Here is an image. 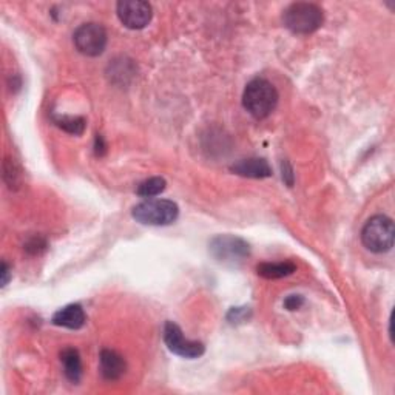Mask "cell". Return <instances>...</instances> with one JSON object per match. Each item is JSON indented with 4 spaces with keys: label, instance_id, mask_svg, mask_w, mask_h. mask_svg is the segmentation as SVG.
<instances>
[{
    "label": "cell",
    "instance_id": "1",
    "mask_svg": "<svg viewBox=\"0 0 395 395\" xmlns=\"http://www.w3.org/2000/svg\"><path fill=\"white\" fill-rule=\"evenodd\" d=\"M278 92L269 80L257 78L245 85L243 105L255 119H265L276 109Z\"/></svg>",
    "mask_w": 395,
    "mask_h": 395
},
{
    "label": "cell",
    "instance_id": "2",
    "mask_svg": "<svg viewBox=\"0 0 395 395\" xmlns=\"http://www.w3.org/2000/svg\"><path fill=\"white\" fill-rule=\"evenodd\" d=\"M323 20L324 16L321 8L309 2L292 4L283 14L284 27L295 35H310L323 25Z\"/></svg>",
    "mask_w": 395,
    "mask_h": 395
},
{
    "label": "cell",
    "instance_id": "3",
    "mask_svg": "<svg viewBox=\"0 0 395 395\" xmlns=\"http://www.w3.org/2000/svg\"><path fill=\"white\" fill-rule=\"evenodd\" d=\"M395 229L394 221L386 215H375L361 230V241L367 250L374 253L389 252L394 247Z\"/></svg>",
    "mask_w": 395,
    "mask_h": 395
},
{
    "label": "cell",
    "instance_id": "4",
    "mask_svg": "<svg viewBox=\"0 0 395 395\" xmlns=\"http://www.w3.org/2000/svg\"><path fill=\"white\" fill-rule=\"evenodd\" d=\"M131 217L145 226H169L179 217V207L170 200H148L131 210Z\"/></svg>",
    "mask_w": 395,
    "mask_h": 395
},
{
    "label": "cell",
    "instance_id": "5",
    "mask_svg": "<svg viewBox=\"0 0 395 395\" xmlns=\"http://www.w3.org/2000/svg\"><path fill=\"white\" fill-rule=\"evenodd\" d=\"M209 252L221 265L238 266L250 257V245L235 235H218L209 244Z\"/></svg>",
    "mask_w": 395,
    "mask_h": 395
},
{
    "label": "cell",
    "instance_id": "6",
    "mask_svg": "<svg viewBox=\"0 0 395 395\" xmlns=\"http://www.w3.org/2000/svg\"><path fill=\"white\" fill-rule=\"evenodd\" d=\"M73 42L82 54L90 57L101 56L107 47V31L99 23H84L74 31Z\"/></svg>",
    "mask_w": 395,
    "mask_h": 395
},
{
    "label": "cell",
    "instance_id": "7",
    "mask_svg": "<svg viewBox=\"0 0 395 395\" xmlns=\"http://www.w3.org/2000/svg\"><path fill=\"white\" fill-rule=\"evenodd\" d=\"M162 335H164V343H166L169 351L178 357L195 360V358H200L205 352V348L201 341L187 340L183 331H181V327L175 323H171V321H167L166 326H164Z\"/></svg>",
    "mask_w": 395,
    "mask_h": 395
},
{
    "label": "cell",
    "instance_id": "8",
    "mask_svg": "<svg viewBox=\"0 0 395 395\" xmlns=\"http://www.w3.org/2000/svg\"><path fill=\"white\" fill-rule=\"evenodd\" d=\"M118 18L123 27L130 30H142L153 18L152 5L144 0H123L118 4Z\"/></svg>",
    "mask_w": 395,
    "mask_h": 395
},
{
    "label": "cell",
    "instance_id": "9",
    "mask_svg": "<svg viewBox=\"0 0 395 395\" xmlns=\"http://www.w3.org/2000/svg\"><path fill=\"white\" fill-rule=\"evenodd\" d=\"M233 173L244 178H253V179H265L272 176V169L269 162L262 158H247L235 162L230 167Z\"/></svg>",
    "mask_w": 395,
    "mask_h": 395
},
{
    "label": "cell",
    "instance_id": "10",
    "mask_svg": "<svg viewBox=\"0 0 395 395\" xmlns=\"http://www.w3.org/2000/svg\"><path fill=\"white\" fill-rule=\"evenodd\" d=\"M99 360H101V374L105 380H119V378L126 374L127 363L116 351L104 349Z\"/></svg>",
    "mask_w": 395,
    "mask_h": 395
},
{
    "label": "cell",
    "instance_id": "11",
    "mask_svg": "<svg viewBox=\"0 0 395 395\" xmlns=\"http://www.w3.org/2000/svg\"><path fill=\"white\" fill-rule=\"evenodd\" d=\"M51 321L56 326L67 327L71 329V331H78V329H80L85 324L87 317L84 309H82V306H79V304H68V306L57 310L53 315Z\"/></svg>",
    "mask_w": 395,
    "mask_h": 395
},
{
    "label": "cell",
    "instance_id": "12",
    "mask_svg": "<svg viewBox=\"0 0 395 395\" xmlns=\"http://www.w3.org/2000/svg\"><path fill=\"white\" fill-rule=\"evenodd\" d=\"M61 361L63 365L65 377H67L71 383H79L82 378V360L79 352L73 348L63 349L61 353Z\"/></svg>",
    "mask_w": 395,
    "mask_h": 395
},
{
    "label": "cell",
    "instance_id": "13",
    "mask_svg": "<svg viewBox=\"0 0 395 395\" xmlns=\"http://www.w3.org/2000/svg\"><path fill=\"white\" fill-rule=\"evenodd\" d=\"M293 272H296V266L292 261L261 262L257 267V274L266 279H279L292 275Z\"/></svg>",
    "mask_w": 395,
    "mask_h": 395
},
{
    "label": "cell",
    "instance_id": "14",
    "mask_svg": "<svg viewBox=\"0 0 395 395\" xmlns=\"http://www.w3.org/2000/svg\"><path fill=\"white\" fill-rule=\"evenodd\" d=\"M167 183L164 178L154 176V178H148L145 181H142L141 184L138 186L136 193L142 198H153L161 195L164 190H166Z\"/></svg>",
    "mask_w": 395,
    "mask_h": 395
},
{
    "label": "cell",
    "instance_id": "15",
    "mask_svg": "<svg viewBox=\"0 0 395 395\" xmlns=\"http://www.w3.org/2000/svg\"><path fill=\"white\" fill-rule=\"evenodd\" d=\"M54 122L57 127H61L63 131L74 136L84 133L87 126V121L80 116H56Z\"/></svg>",
    "mask_w": 395,
    "mask_h": 395
},
{
    "label": "cell",
    "instance_id": "16",
    "mask_svg": "<svg viewBox=\"0 0 395 395\" xmlns=\"http://www.w3.org/2000/svg\"><path fill=\"white\" fill-rule=\"evenodd\" d=\"M4 176H5V181L8 183V186H10L11 188H13V186H18L19 184V173H18V170H16V167H14L13 159H6Z\"/></svg>",
    "mask_w": 395,
    "mask_h": 395
},
{
    "label": "cell",
    "instance_id": "17",
    "mask_svg": "<svg viewBox=\"0 0 395 395\" xmlns=\"http://www.w3.org/2000/svg\"><path fill=\"white\" fill-rule=\"evenodd\" d=\"M250 315L249 308H233L229 312L227 320L230 323H240V321H245Z\"/></svg>",
    "mask_w": 395,
    "mask_h": 395
},
{
    "label": "cell",
    "instance_id": "18",
    "mask_svg": "<svg viewBox=\"0 0 395 395\" xmlns=\"http://www.w3.org/2000/svg\"><path fill=\"white\" fill-rule=\"evenodd\" d=\"M30 253L32 255H39V253H42L45 249H47V241L42 240V238H32L31 241H28L27 247H25Z\"/></svg>",
    "mask_w": 395,
    "mask_h": 395
},
{
    "label": "cell",
    "instance_id": "19",
    "mask_svg": "<svg viewBox=\"0 0 395 395\" xmlns=\"http://www.w3.org/2000/svg\"><path fill=\"white\" fill-rule=\"evenodd\" d=\"M304 304V298L301 295H289L284 300V308L287 310H298Z\"/></svg>",
    "mask_w": 395,
    "mask_h": 395
},
{
    "label": "cell",
    "instance_id": "20",
    "mask_svg": "<svg viewBox=\"0 0 395 395\" xmlns=\"http://www.w3.org/2000/svg\"><path fill=\"white\" fill-rule=\"evenodd\" d=\"M0 275H2V287H5L8 283H10V279H11V267L8 262H2V269H0Z\"/></svg>",
    "mask_w": 395,
    "mask_h": 395
},
{
    "label": "cell",
    "instance_id": "21",
    "mask_svg": "<svg viewBox=\"0 0 395 395\" xmlns=\"http://www.w3.org/2000/svg\"><path fill=\"white\" fill-rule=\"evenodd\" d=\"M281 167H283V179L286 181V184L292 186L293 184V173H292V167L289 166V162L284 161Z\"/></svg>",
    "mask_w": 395,
    "mask_h": 395
},
{
    "label": "cell",
    "instance_id": "22",
    "mask_svg": "<svg viewBox=\"0 0 395 395\" xmlns=\"http://www.w3.org/2000/svg\"><path fill=\"white\" fill-rule=\"evenodd\" d=\"M105 148H107V145H105V142H104V138H102L101 135H97V136H96V144H95V152H96V154H97V156H102V154L105 153Z\"/></svg>",
    "mask_w": 395,
    "mask_h": 395
}]
</instances>
